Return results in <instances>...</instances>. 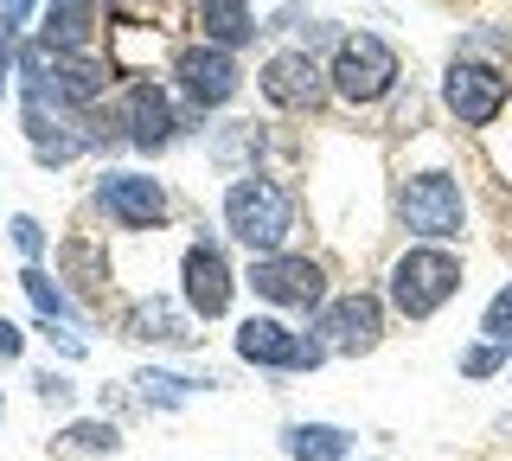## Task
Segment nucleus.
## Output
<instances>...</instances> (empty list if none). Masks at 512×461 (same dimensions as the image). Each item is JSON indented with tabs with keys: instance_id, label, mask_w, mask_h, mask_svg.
Segmentation results:
<instances>
[{
	"instance_id": "f257e3e1",
	"label": "nucleus",
	"mask_w": 512,
	"mask_h": 461,
	"mask_svg": "<svg viewBox=\"0 0 512 461\" xmlns=\"http://www.w3.org/2000/svg\"><path fill=\"white\" fill-rule=\"evenodd\" d=\"M224 231H231L237 244H250L256 257H269V250H282L288 231H295V193H288L282 180L244 173V180H231V193H224Z\"/></svg>"
},
{
	"instance_id": "f03ea898",
	"label": "nucleus",
	"mask_w": 512,
	"mask_h": 461,
	"mask_svg": "<svg viewBox=\"0 0 512 461\" xmlns=\"http://www.w3.org/2000/svg\"><path fill=\"white\" fill-rule=\"evenodd\" d=\"M461 289V257H448L436 244H416L397 257L391 269V308L404 314V321H429L436 308H448Z\"/></svg>"
},
{
	"instance_id": "7ed1b4c3",
	"label": "nucleus",
	"mask_w": 512,
	"mask_h": 461,
	"mask_svg": "<svg viewBox=\"0 0 512 461\" xmlns=\"http://www.w3.org/2000/svg\"><path fill=\"white\" fill-rule=\"evenodd\" d=\"M327 77H333V97L340 103L372 109V103H384L397 90V52L378 33H346L340 52H333V65H327Z\"/></svg>"
},
{
	"instance_id": "20e7f679",
	"label": "nucleus",
	"mask_w": 512,
	"mask_h": 461,
	"mask_svg": "<svg viewBox=\"0 0 512 461\" xmlns=\"http://www.w3.org/2000/svg\"><path fill=\"white\" fill-rule=\"evenodd\" d=\"M26 141H32V161H39V167H64V161H77L84 148H96L90 109L58 103L52 90H26Z\"/></svg>"
},
{
	"instance_id": "39448f33",
	"label": "nucleus",
	"mask_w": 512,
	"mask_h": 461,
	"mask_svg": "<svg viewBox=\"0 0 512 461\" xmlns=\"http://www.w3.org/2000/svg\"><path fill=\"white\" fill-rule=\"evenodd\" d=\"M397 218H404V231L429 237V244H442V237H461V218H468V205H461L455 173H442V167L410 173V180L397 186Z\"/></svg>"
},
{
	"instance_id": "423d86ee",
	"label": "nucleus",
	"mask_w": 512,
	"mask_h": 461,
	"mask_svg": "<svg viewBox=\"0 0 512 461\" xmlns=\"http://www.w3.org/2000/svg\"><path fill=\"white\" fill-rule=\"evenodd\" d=\"M506 97H512V84H506L500 65L455 58V65L442 71V103H448V116H455L461 129H487V122H500Z\"/></svg>"
},
{
	"instance_id": "0eeeda50",
	"label": "nucleus",
	"mask_w": 512,
	"mask_h": 461,
	"mask_svg": "<svg viewBox=\"0 0 512 461\" xmlns=\"http://www.w3.org/2000/svg\"><path fill=\"white\" fill-rule=\"evenodd\" d=\"M237 359H244V365H269V372H314V365L327 359V340L250 314V321L237 327Z\"/></svg>"
},
{
	"instance_id": "6e6552de",
	"label": "nucleus",
	"mask_w": 512,
	"mask_h": 461,
	"mask_svg": "<svg viewBox=\"0 0 512 461\" xmlns=\"http://www.w3.org/2000/svg\"><path fill=\"white\" fill-rule=\"evenodd\" d=\"M96 212L109 218V225H122V231H160L167 225V186L148 180V173H103L96 180Z\"/></svg>"
},
{
	"instance_id": "1a4fd4ad",
	"label": "nucleus",
	"mask_w": 512,
	"mask_h": 461,
	"mask_svg": "<svg viewBox=\"0 0 512 461\" xmlns=\"http://www.w3.org/2000/svg\"><path fill=\"white\" fill-rule=\"evenodd\" d=\"M256 90H263L276 109H288V116H308V109L327 103V90H333V77L320 71V58L301 45V52H276L263 71H256Z\"/></svg>"
},
{
	"instance_id": "9d476101",
	"label": "nucleus",
	"mask_w": 512,
	"mask_h": 461,
	"mask_svg": "<svg viewBox=\"0 0 512 461\" xmlns=\"http://www.w3.org/2000/svg\"><path fill=\"white\" fill-rule=\"evenodd\" d=\"M173 77H180V90H186L199 109H224V103L237 97V84H244L231 45H212V39L180 45V52H173Z\"/></svg>"
},
{
	"instance_id": "9b49d317",
	"label": "nucleus",
	"mask_w": 512,
	"mask_h": 461,
	"mask_svg": "<svg viewBox=\"0 0 512 461\" xmlns=\"http://www.w3.org/2000/svg\"><path fill=\"white\" fill-rule=\"evenodd\" d=\"M250 289L263 301H276V308H320L327 301V269L314 257H282V250H269V257L250 263Z\"/></svg>"
},
{
	"instance_id": "f8f14e48",
	"label": "nucleus",
	"mask_w": 512,
	"mask_h": 461,
	"mask_svg": "<svg viewBox=\"0 0 512 461\" xmlns=\"http://www.w3.org/2000/svg\"><path fill=\"white\" fill-rule=\"evenodd\" d=\"M314 333L327 340V353L359 359V353H372V346L384 340V308H378L372 295H340V301H327V308H320Z\"/></svg>"
},
{
	"instance_id": "ddd939ff",
	"label": "nucleus",
	"mask_w": 512,
	"mask_h": 461,
	"mask_svg": "<svg viewBox=\"0 0 512 461\" xmlns=\"http://www.w3.org/2000/svg\"><path fill=\"white\" fill-rule=\"evenodd\" d=\"M116 122H122V141H135L141 154L167 148V141H173V129H180V116H173L167 90H160V84H148V77L122 90V103H116Z\"/></svg>"
},
{
	"instance_id": "4468645a",
	"label": "nucleus",
	"mask_w": 512,
	"mask_h": 461,
	"mask_svg": "<svg viewBox=\"0 0 512 461\" xmlns=\"http://www.w3.org/2000/svg\"><path fill=\"white\" fill-rule=\"evenodd\" d=\"M180 282H186V308L199 314V321H218V314L231 308V289H237L218 244H192L180 257Z\"/></svg>"
},
{
	"instance_id": "2eb2a0df",
	"label": "nucleus",
	"mask_w": 512,
	"mask_h": 461,
	"mask_svg": "<svg viewBox=\"0 0 512 461\" xmlns=\"http://www.w3.org/2000/svg\"><path fill=\"white\" fill-rule=\"evenodd\" d=\"M122 333H128V340H141V346H199L192 321L173 308V301H160V295L135 301V308L122 314Z\"/></svg>"
},
{
	"instance_id": "dca6fc26",
	"label": "nucleus",
	"mask_w": 512,
	"mask_h": 461,
	"mask_svg": "<svg viewBox=\"0 0 512 461\" xmlns=\"http://www.w3.org/2000/svg\"><path fill=\"white\" fill-rule=\"evenodd\" d=\"M58 276L71 282L84 301L103 308V295H109V257H103L96 237H64V244H58Z\"/></svg>"
},
{
	"instance_id": "f3484780",
	"label": "nucleus",
	"mask_w": 512,
	"mask_h": 461,
	"mask_svg": "<svg viewBox=\"0 0 512 461\" xmlns=\"http://www.w3.org/2000/svg\"><path fill=\"white\" fill-rule=\"evenodd\" d=\"M192 26H199V39L231 45V52L256 39V13H250V0H192Z\"/></svg>"
},
{
	"instance_id": "a211bd4d",
	"label": "nucleus",
	"mask_w": 512,
	"mask_h": 461,
	"mask_svg": "<svg viewBox=\"0 0 512 461\" xmlns=\"http://www.w3.org/2000/svg\"><path fill=\"white\" fill-rule=\"evenodd\" d=\"M90 33H96V0H45L39 45H52V52H84Z\"/></svg>"
},
{
	"instance_id": "6ab92c4d",
	"label": "nucleus",
	"mask_w": 512,
	"mask_h": 461,
	"mask_svg": "<svg viewBox=\"0 0 512 461\" xmlns=\"http://www.w3.org/2000/svg\"><path fill=\"white\" fill-rule=\"evenodd\" d=\"M288 455H295V461H346L352 436L333 429V423H295V429H288Z\"/></svg>"
},
{
	"instance_id": "aec40b11",
	"label": "nucleus",
	"mask_w": 512,
	"mask_h": 461,
	"mask_svg": "<svg viewBox=\"0 0 512 461\" xmlns=\"http://www.w3.org/2000/svg\"><path fill=\"white\" fill-rule=\"evenodd\" d=\"M199 385H212V378H180V372H135V391H141V404H160V410H173V404H186Z\"/></svg>"
},
{
	"instance_id": "412c9836",
	"label": "nucleus",
	"mask_w": 512,
	"mask_h": 461,
	"mask_svg": "<svg viewBox=\"0 0 512 461\" xmlns=\"http://www.w3.org/2000/svg\"><path fill=\"white\" fill-rule=\"evenodd\" d=\"M20 289L32 295V308H39L45 321H71V301H64V289H58L52 276H45L39 263H26V269H20Z\"/></svg>"
},
{
	"instance_id": "4be33fe9",
	"label": "nucleus",
	"mask_w": 512,
	"mask_h": 461,
	"mask_svg": "<svg viewBox=\"0 0 512 461\" xmlns=\"http://www.w3.org/2000/svg\"><path fill=\"white\" fill-rule=\"evenodd\" d=\"M58 449H64V455H116L122 436H116V423H71V429L58 436Z\"/></svg>"
},
{
	"instance_id": "5701e85b",
	"label": "nucleus",
	"mask_w": 512,
	"mask_h": 461,
	"mask_svg": "<svg viewBox=\"0 0 512 461\" xmlns=\"http://www.w3.org/2000/svg\"><path fill=\"white\" fill-rule=\"evenodd\" d=\"M506 353H512V340H480V346L461 353V372H468V378H493L506 365Z\"/></svg>"
},
{
	"instance_id": "b1692460",
	"label": "nucleus",
	"mask_w": 512,
	"mask_h": 461,
	"mask_svg": "<svg viewBox=\"0 0 512 461\" xmlns=\"http://www.w3.org/2000/svg\"><path fill=\"white\" fill-rule=\"evenodd\" d=\"M480 333H487V340H512V282L487 301V321H480Z\"/></svg>"
},
{
	"instance_id": "393cba45",
	"label": "nucleus",
	"mask_w": 512,
	"mask_h": 461,
	"mask_svg": "<svg viewBox=\"0 0 512 461\" xmlns=\"http://www.w3.org/2000/svg\"><path fill=\"white\" fill-rule=\"evenodd\" d=\"M13 71H20V20H0V90Z\"/></svg>"
},
{
	"instance_id": "a878e982",
	"label": "nucleus",
	"mask_w": 512,
	"mask_h": 461,
	"mask_svg": "<svg viewBox=\"0 0 512 461\" xmlns=\"http://www.w3.org/2000/svg\"><path fill=\"white\" fill-rule=\"evenodd\" d=\"M7 231H13V244L26 250V263H32V257H39V250H45V231H39V218H13Z\"/></svg>"
},
{
	"instance_id": "bb28decb",
	"label": "nucleus",
	"mask_w": 512,
	"mask_h": 461,
	"mask_svg": "<svg viewBox=\"0 0 512 461\" xmlns=\"http://www.w3.org/2000/svg\"><path fill=\"white\" fill-rule=\"evenodd\" d=\"M32 385H39V397H45V404H71V378H58V372H39Z\"/></svg>"
},
{
	"instance_id": "cd10ccee",
	"label": "nucleus",
	"mask_w": 512,
	"mask_h": 461,
	"mask_svg": "<svg viewBox=\"0 0 512 461\" xmlns=\"http://www.w3.org/2000/svg\"><path fill=\"white\" fill-rule=\"evenodd\" d=\"M20 353H26V333L13 327L7 314H0V359H20Z\"/></svg>"
},
{
	"instance_id": "c85d7f7f",
	"label": "nucleus",
	"mask_w": 512,
	"mask_h": 461,
	"mask_svg": "<svg viewBox=\"0 0 512 461\" xmlns=\"http://www.w3.org/2000/svg\"><path fill=\"white\" fill-rule=\"evenodd\" d=\"M32 13V0H0V20H26Z\"/></svg>"
},
{
	"instance_id": "c756f323",
	"label": "nucleus",
	"mask_w": 512,
	"mask_h": 461,
	"mask_svg": "<svg viewBox=\"0 0 512 461\" xmlns=\"http://www.w3.org/2000/svg\"><path fill=\"white\" fill-rule=\"evenodd\" d=\"M0 410H7V404H0Z\"/></svg>"
}]
</instances>
